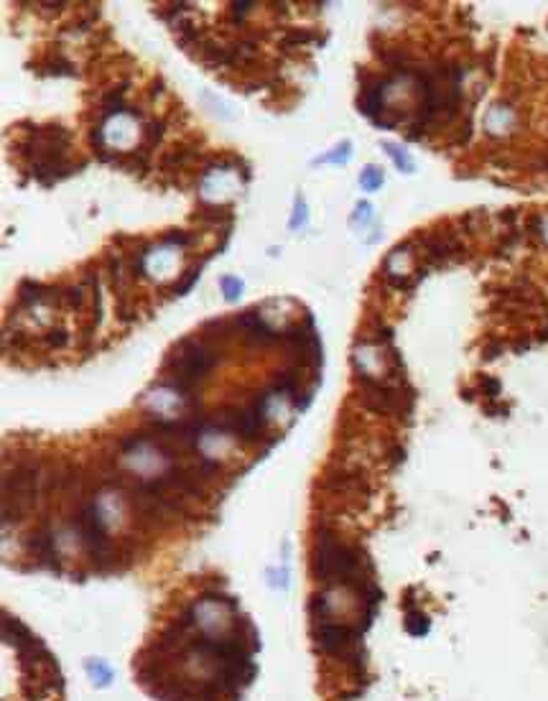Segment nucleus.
<instances>
[{
  "label": "nucleus",
  "mask_w": 548,
  "mask_h": 701,
  "mask_svg": "<svg viewBox=\"0 0 548 701\" xmlns=\"http://www.w3.org/2000/svg\"><path fill=\"white\" fill-rule=\"evenodd\" d=\"M258 635L235 597L204 589L158 620L138 651V683L158 701H240Z\"/></svg>",
  "instance_id": "nucleus-1"
},
{
  "label": "nucleus",
  "mask_w": 548,
  "mask_h": 701,
  "mask_svg": "<svg viewBox=\"0 0 548 701\" xmlns=\"http://www.w3.org/2000/svg\"><path fill=\"white\" fill-rule=\"evenodd\" d=\"M245 339L250 344H273V342H281V332H275L270 324L263 322V316L255 314V311H245V314H240L235 319Z\"/></svg>",
  "instance_id": "nucleus-2"
},
{
  "label": "nucleus",
  "mask_w": 548,
  "mask_h": 701,
  "mask_svg": "<svg viewBox=\"0 0 548 701\" xmlns=\"http://www.w3.org/2000/svg\"><path fill=\"white\" fill-rule=\"evenodd\" d=\"M36 74H41V77H77V72H74V64H71L64 54L46 56L43 62H39V67H36Z\"/></svg>",
  "instance_id": "nucleus-3"
},
{
  "label": "nucleus",
  "mask_w": 548,
  "mask_h": 701,
  "mask_svg": "<svg viewBox=\"0 0 548 701\" xmlns=\"http://www.w3.org/2000/svg\"><path fill=\"white\" fill-rule=\"evenodd\" d=\"M194 217L202 219L204 224H222V222H225L227 227H230L232 219H235V215H232V207H222V204L202 202V204H199V210H197V215H194Z\"/></svg>",
  "instance_id": "nucleus-4"
},
{
  "label": "nucleus",
  "mask_w": 548,
  "mask_h": 701,
  "mask_svg": "<svg viewBox=\"0 0 548 701\" xmlns=\"http://www.w3.org/2000/svg\"><path fill=\"white\" fill-rule=\"evenodd\" d=\"M309 43H322V36L311 28H289L281 39V49L283 51H294L299 46H309Z\"/></svg>",
  "instance_id": "nucleus-5"
},
{
  "label": "nucleus",
  "mask_w": 548,
  "mask_h": 701,
  "mask_svg": "<svg viewBox=\"0 0 548 701\" xmlns=\"http://www.w3.org/2000/svg\"><path fill=\"white\" fill-rule=\"evenodd\" d=\"M125 87L128 84L115 87L113 92H107L105 97H102V118L105 120L118 115V112H130V107L125 105Z\"/></svg>",
  "instance_id": "nucleus-6"
},
{
  "label": "nucleus",
  "mask_w": 548,
  "mask_h": 701,
  "mask_svg": "<svg viewBox=\"0 0 548 701\" xmlns=\"http://www.w3.org/2000/svg\"><path fill=\"white\" fill-rule=\"evenodd\" d=\"M46 291H49V288L43 286V283H36V280H23L21 288H18V301H21V306L31 308V306H36V304H43Z\"/></svg>",
  "instance_id": "nucleus-7"
},
{
  "label": "nucleus",
  "mask_w": 548,
  "mask_h": 701,
  "mask_svg": "<svg viewBox=\"0 0 548 701\" xmlns=\"http://www.w3.org/2000/svg\"><path fill=\"white\" fill-rule=\"evenodd\" d=\"M163 130H166V125H163L161 120H146V125H143V146H141L146 154H151L161 143Z\"/></svg>",
  "instance_id": "nucleus-8"
},
{
  "label": "nucleus",
  "mask_w": 548,
  "mask_h": 701,
  "mask_svg": "<svg viewBox=\"0 0 548 701\" xmlns=\"http://www.w3.org/2000/svg\"><path fill=\"white\" fill-rule=\"evenodd\" d=\"M197 151H191L189 146H174L169 154L163 156V168H181L184 163H189L194 158Z\"/></svg>",
  "instance_id": "nucleus-9"
},
{
  "label": "nucleus",
  "mask_w": 548,
  "mask_h": 701,
  "mask_svg": "<svg viewBox=\"0 0 548 701\" xmlns=\"http://www.w3.org/2000/svg\"><path fill=\"white\" fill-rule=\"evenodd\" d=\"M385 182V176L380 171L378 166H365L362 168V174H359V184L365 186V191H378Z\"/></svg>",
  "instance_id": "nucleus-10"
},
{
  "label": "nucleus",
  "mask_w": 548,
  "mask_h": 701,
  "mask_svg": "<svg viewBox=\"0 0 548 701\" xmlns=\"http://www.w3.org/2000/svg\"><path fill=\"white\" fill-rule=\"evenodd\" d=\"M41 342H43V347H49V350H62V347H67V342H69V332L64 329V327H54V329H49L41 336Z\"/></svg>",
  "instance_id": "nucleus-11"
},
{
  "label": "nucleus",
  "mask_w": 548,
  "mask_h": 701,
  "mask_svg": "<svg viewBox=\"0 0 548 701\" xmlns=\"http://www.w3.org/2000/svg\"><path fill=\"white\" fill-rule=\"evenodd\" d=\"M383 148H385V154L390 156V158H393L395 166L401 168V171H408V174L413 171V161H411V156L403 154V151H401V148H398V146H395V143H383Z\"/></svg>",
  "instance_id": "nucleus-12"
},
{
  "label": "nucleus",
  "mask_w": 548,
  "mask_h": 701,
  "mask_svg": "<svg viewBox=\"0 0 548 701\" xmlns=\"http://www.w3.org/2000/svg\"><path fill=\"white\" fill-rule=\"evenodd\" d=\"M62 306L71 308V311H77V308L85 306V291H82V286H69V288H64Z\"/></svg>",
  "instance_id": "nucleus-13"
},
{
  "label": "nucleus",
  "mask_w": 548,
  "mask_h": 701,
  "mask_svg": "<svg viewBox=\"0 0 548 701\" xmlns=\"http://www.w3.org/2000/svg\"><path fill=\"white\" fill-rule=\"evenodd\" d=\"M350 148H352V143H350V140H345V143H339V146L334 148L331 154L319 156L314 163H345L347 158H350Z\"/></svg>",
  "instance_id": "nucleus-14"
},
{
  "label": "nucleus",
  "mask_w": 548,
  "mask_h": 701,
  "mask_svg": "<svg viewBox=\"0 0 548 701\" xmlns=\"http://www.w3.org/2000/svg\"><path fill=\"white\" fill-rule=\"evenodd\" d=\"M197 278H199V266H194L191 271H186V273H184V278H179L174 286H171V294H174V296H184L191 286H194V283H197Z\"/></svg>",
  "instance_id": "nucleus-15"
},
{
  "label": "nucleus",
  "mask_w": 548,
  "mask_h": 701,
  "mask_svg": "<svg viewBox=\"0 0 548 701\" xmlns=\"http://www.w3.org/2000/svg\"><path fill=\"white\" fill-rule=\"evenodd\" d=\"M163 243H166V245H176V247H189L197 243V235H189V232H181V230H171V232H166Z\"/></svg>",
  "instance_id": "nucleus-16"
},
{
  "label": "nucleus",
  "mask_w": 548,
  "mask_h": 701,
  "mask_svg": "<svg viewBox=\"0 0 548 701\" xmlns=\"http://www.w3.org/2000/svg\"><path fill=\"white\" fill-rule=\"evenodd\" d=\"M219 286H222V294H225L227 301H235L242 294V283L238 278H232V275H225V278L219 280Z\"/></svg>",
  "instance_id": "nucleus-17"
},
{
  "label": "nucleus",
  "mask_w": 548,
  "mask_h": 701,
  "mask_svg": "<svg viewBox=\"0 0 548 701\" xmlns=\"http://www.w3.org/2000/svg\"><path fill=\"white\" fill-rule=\"evenodd\" d=\"M479 390L485 393L490 400H495L500 395V380L492 378V375H482V378H479Z\"/></svg>",
  "instance_id": "nucleus-18"
},
{
  "label": "nucleus",
  "mask_w": 548,
  "mask_h": 701,
  "mask_svg": "<svg viewBox=\"0 0 548 701\" xmlns=\"http://www.w3.org/2000/svg\"><path fill=\"white\" fill-rule=\"evenodd\" d=\"M526 235L533 240H541L543 238V217L541 215H530L526 219Z\"/></svg>",
  "instance_id": "nucleus-19"
},
{
  "label": "nucleus",
  "mask_w": 548,
  "mask_h": 701,
  "mask_svg": "<svg viewBox=\"0 0 548 701\" xmlns=\"http://www.w3.org/2000/svg\"><path fill=\"white\" fill-rule=\"evenodd\" d=\"M250 8H253V3H232V6H230L232 23H235V26H240V23H242V18L250 13Z\"/></svg>",
  "instance_id": "nucleus-20"
},
{
  "label": "nucleus",
  "mask_w": 548,
  "mask_h": 701,
  "mask_svg": "<svg viewBox=\"0 0 548 701\" xmlns=\"http://www.w3.org/2000/svg\"><path fill=\"white\" fill-rule=\"evenodd\" d=\"M301 222H306V204H303L301 196H296V215H294V219H291V227L299 230Z\"/></svg>",
  "instance_id": "nucleus-21"
},
{
  "label": "nucleus",
  "mask_w": 548,
  "mask_h": 701,
  "mask_svg": "<svg viewBox=\"0 0 548 701\" xmlns=\"http://www.w3.org/2000/svg\"><path fill=\"white\" fill-rule=\"evenodd\" d=\"M505 350H507V347L502 342H490L485 350H482V360H495V358H500V355H502Z\"/></svg>",
  "instance_id": "nucleus-22"
},
{
  "label": "nucleus",
  "mask_w": 548,
  "mask_h": 701,
  "mask_svg": "<svg viewBox=\"0 0 548 701\" xmlns=\"http://www.w3.org/2000/svg\"><path fill=\"white\" fill-rule=\"evenodd\" d=\"M510 350H513V352H518V355H520V352H526V350H530V336H518V339H515V342L513 344H510Z\"/></svg>",
  "instance_id": "nucleus-23"
},
{
  "label": "nucleus",
  "mask_w": 548,
  "mask_h": 701,
  "mask_svg": "<svg viewBox=\"0 0 548 701\" xmlns=\"http://www.w3.org/2000/svg\"><path fill=\"white\" fill-rule=\"evenodd\" d=\"M485 414H490V416L507 414V406H505V403H495V400H490V403L485 406Z\"/></svg>",
  "instance_id": "nucleus-24"
},
{
  "label": "nucleus",
  "mask_w": 548,
  "mask_h": 701,
  "mask_svg": "<svg viewBox=\"0 0 548 701\" xmlns=\"http://www.w3.org/2000/svg\"><path fill=\"white\" fill-rule=\"evenodd\" d=\"M498 217L502 219L505 224H515V219H518V210H502Z\"/></svg>",
  "instance_id": "nucleus-25"
},
{
  "label": "nucleus",
  "mask_w": 548,
  "mask_h": 701,
  "mask_svg": "<svg viewBox=\"0 0 548 701\" xmlns=\"http://www.w3.org/2000/svg\"><path fill=\"white\" fill-rule=\"evenodd\" d=\"M538 339H541V342H548V324H546V327H541V332H538Z\"/></svg>",
  "instance_id": "nucleus-26"
}]
</instances>
